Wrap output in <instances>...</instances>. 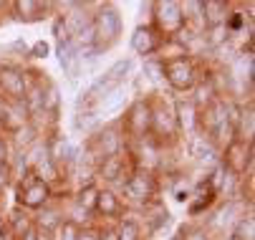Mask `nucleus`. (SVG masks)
Segmentation results:
<instances>
[{"instance_id":"obj_30","label":"nucleus","mask_w":255,"mask_h":240,"mask_svg":"<svg viewBox=\"0 0 255 240\" xmlns=\"http://www.w3.org/2000/svg\"><path fill=\"white\" fill-rule=\"evenodd\" d=\"M8 233V218L5 215H0V238H3Z\"/></svg>"},{"instance_id":"obj_17","label":"nucleus","mask_w":255,"mask_h":240,"mask_svg":"<svg viewBox=\"0 0 255 240\" xmlns=\"http://www.w3.org/2000/svg\"><path fill=\"white\" fill-rule=\"evenodd\" d=\"M174 117H177V126L179 134H195L197 131V107L192 104V99L177 101L174 104Z\"/></svg>"},{"instance_id":"obj_18","label":"nucleus","mask_w":255,"mask_h":240,"mask_svg":"<svg viewBox=\"0 0 255 240\" xmlns=\"http://www.w3.org/2000/svg\"><path fill=\"white\" fill-rule=\"evenodd\" d=\"M253 134H255L253 101H248V107H240V114H238V121H235V139L253 144Z\"/></svg>"},{"instance_id":"obj_20","label":"nucleus","mask_w":255,"mask_h":240,"mask_svg":"<svg viewBox=\"0 0 255 240\" xmlns=\"http://www.w3.org/2000/svg\"><path fill=\"white\" fill-rule=\"evenodd\" d=\"M114 228H117L119 240H144V228H141V223H139V220L122 218Z\"/></svg>"},{"instance_id":"obj_19","label":"nucleus","mask_w":255,"mask_h":240,"mask_svg":"<svg viewBox=\"0 0 255 240\" xmlns=\"http://www.w3.org/2000/svg\"><path fill=\"white\" fill-rule=\"evenodd\" d=\"M99 185L96 182H86L84 187H79L76 190V195H74V205L81 210V213H86V215H94V208H96V197H99Z\"/></svg>"},{"instance_id":"obj_16","label":"nucleus","mask_w":255,"mask_h":240,"mask_svg":"<svg viewBox=\"0 0 255 240\" xmlns=\"http://www.w3.org/2000/svg\"><path fill=\"white\" fill-rule=\"evenodd\" d=\"M66 218L63 208L61 205H56L53 200L48 205H43L41 210H35V218H33V228H38V230H46V233H53L58 228V223Z\"/></svg>"},{"instance_id":"obj_3","label":"nucleus","mask_w":255,"mask_h":240,"mask_svg":"<svg viewBox=\"0 0 255 240\" xmlns=\"http://www.w3.org/2000/svg\"><path fill=\"white\" fill-rule=\"evenodd\" d=\"M91 28H94V51L104 53V51L112 48L114 43H119L122 15L117 13V8L112 3H99V10L94 13Z\"/></svg>"},{"instance_id":"obj_25","label":"nucleus","mask_w":255,"mask_h":240,"mask_svg":"<svg viewBox=\"0 0 255 240\" xmlns=\"http://www.w3.org/2000/svg\"><path fill=\"white\" fill-rule=\"evenodd\" d=\"M13 182V167L8 164H0V192H5V187Z\"/></svg>"},{"instance_id":"obj_27","label":"nucleus","mask_w":255,"mask_h":240,"mask_svg":"<svg viewBox=\"0 0 255 240\" xmlns=\"http://www.w3.org/2000/svg\"><path fill=\"white\" fill-rule=\"evenodd\" d=\"M10 157V144H8V136L0 134V164H8Z\"/></svg>"},{"instance_id":"obj_10","label":"nucleus","mask_w":255,"mask_h":240,"mask_svg":"<svg viewBox=\"0 0 255 240\" xmlns=\"http://www.w3.org/2000/svg\"><path fill=\"white\" fill-rule=\"evenodd\" d=\"M25 71H20L18 66H0V96L13 101V104H20L25 96Z\"/></svg>"},{"instance_id":"obj_23","label":"nucleus","mask_w":255,"mask_h":240,"mask_svg":"<svg viewBox=\"0 0 255 240\" xmlns=\"http://www.w3.org/2000/svg\"><path fill=\"white\" fill-rule=\"evenodd\" d=\"M53 36H56L58 46H61V43H66V41H71V36H68V30H66L63 20H61V15H58V18L53 20Z\"/></svg>"},{"instance_id":"obj_7","label":"nucleus","mask_w":255,"mask_h":240,"mask_svg":"<svg viewBox=\"0 0 255 240\" xmlns=\"http://www.w3.org/2000/svg\"><path fill=\"white\" fill-rule=\"evenodd\" d=\"M162 63V79L174 89V91H192L200 74H197V63L190 56H177Z\"/></svg>"},{"instance_id":"obj_24","label":"nucleus","mask_w":255,"mask_h":240,"mask_svg":"<svg viewBox=\"0 0 255 240\" xmlns=\"http://www.w3.org/2000/svg\"><path fill=\"white\" fill-rule=\"evenodd\" d=\"M182 240H210V235L205 233V228H187V230H182Z\"/></svg>"},{"instance_id":"obj_13","label":"nucleus","mask_w":255,"mask_h":240,"mask_svg":"<svg viewBox=\"0 0 255 240\" xmlns=\"http://www.w3.org/2000/svg\"><path fill=\"white\" fill-rule=\"evenodd\" d=\"M53 8H56V3H35V0H15V3H10L13 15L23 23L43 20V18H48V13Z\"/></svg>"},{"instance_id":"obj_4","label":"nucleus","mask_w":255,"mask_h":240,"mask_svg":"<svg viewBox=\"0 0 255 240\" xmlns=\"http://www.w3.org/2000/svg\"><path fill=\"white\" fill-rule=\"evenodd\" d=\"M119 126H122V131H124V139L129 136L131 144L147 139L149 129H152V99H144V96L134 99L131 104L124 109Z\"/></svg>"},{"instance_id":"obj_29","label":"nucleus","mask_w":255,"mask_h":240,"mask_svg":"<svg viewBox=\"0 0 255 240\" xmlns=\"http://www.w3.org/2000/svg\"><path fill=\"white\" fill-rule=\"evenodd\" d=\"M46 53H48V46L46 43H35L33 51H30V56H35V58H43Z\"/></svg>"},{"instance_id":"obj_31","label":"nucleus","mask_w":255,"mask_h":240,"mask_svg":"<svg viewBox=\"0 0 255 240\" xmlns=\"http://www.w3.org/2000/svg\"><path fill=\"white\" fill-rule=\"evenodd\" d=\"M228 240H243V238H238V235H235V233H233V235H230V238H228Z\"/></svg>"},{"instance_id":"obj_12","label":"nucleus","mask_w":255,"mask_h":240,"mask_svg":"<svg viewBox=\"0 0 255 240\" xmlns=\"http://www.w3.org/2000/svg\"><path fill=\"white\" fill-rule=\"evenodd\" d=\"M94 213H96V215H104V218H109V220H122L124 213H127V205L122 202V197H119L117 190L101 187V190H99V197H96Z\"/></svg>"},{"instance_id":"obj_11","label":"nucleus","mask_w":255,"mask_h":240,"mask_svg":"<svg viewBox=\"0 0 255 240\" xmlns=\"http://www.w3.org/2000/svg\"><path fill=\"white\" fill-rule=\"evenodd\" d=\"M164 38L159 36V33L152 28V25H139L134 30V36H131V48L136 56H147V58H154L157 51L162 48Z\"/></svg>"},{"instance_id":"obj_8","label":"nucleus","mask_w":255,"mask_h":240,"mask_svg":"<svg viewBox=\"0 0 255 240\" xmlns=\"http://www.w3.org/2000/svg\"><path fill=\"white\" fill-rule=\"evenodd\" d=\"M131 169H134L131 154H129V149H124V152H119V154H112V157L101 159V162L96 164L94 172H96V177H99L101 182H106L109 190H117V187H122L124 180L131 175Z\"/></svg>"},{"instance_id":"obj_5","label":"nucleus","mask_w":255,"mask_h":240,"mask_svg":"<svg viewBox=\"0 0 255 240\" xmlns=\"http://www.w3.org/2000/svg\"><path fill=\"white\" fill-rule=\"evenodd\" d=\"M51 200H53V190L46 182H41L30 169H23V175L18 177V185H15V202L20 208L35 213L43 205H48Z\"/></svg>"},{"instance_id":"obj_9","label":"nucleus","mask_w":255,"mask_h":240,"mask_svg":"<svg viewBox=\"0 0 255 240\" xmlns=\"http://www.w3.org/2000/svg\"><path fill=\"white\" fill-rule=\"evenodd\" d=\"M223 167L238 180L253 172V144L233 139L223 147Z\"/></svg>"},{"instance_id":"obj_21","label":"nucleus","mask_w":255,"mask_h":240,"mask_svg":"<svg viewBox=\"0 0 255 240\" xmlns=\"http://www.w3.org/2000/svg\"><path fill=\"white\" fill-rule=\"evenodd\" d=\"M79 230H81L79 223L63 218V220L58 223V228L51 233V240H76V238H79Z\"/></svg>"},{"instance_id":"obj_14","label":"nucleus","mask_w":255,"mask_h":240,"mask_svg":"<svg viewBox=\"0 0 255 240\" xmlns=\"http://www.w3.org/2000/svg\"><path fill=\"white\" fill-rule=\"evenodd\" d=\"M200 10H202L205 30H207V28L225 25V20H228V15H230V3H225V0H202Z\"/></svg>"},{"instance_id":"obj_2","label":"nucleus","mask_w":255,"mask_h":240,"mask_svg":"<svg viewBox=\"0 0 255 240\" xmlns=\"http://www.w3.org/2000/svg\"><path fill=\"white\" fill-rule=\"evenodd\" d=\"M152 142L164 149V147H174L179 142V126H177V117H174V104L164 99H152V129H149Z\"/></svg>"},{"instance_id":"obj_15","label":"nucleus","mask_w":255,"mask_h":240,"mask_svg":"<svg viewBox=\"0 0 255 240\" xmlns=\"http://www.w3.org/2000/svg\"><path fill=\"white\" fill-rule=\"evenodd\" d=\"M129 71H131V58H119L112 68H106V74L101 79H96V81L101 84V89L106 94H112V91H117L124 84V79L129 76Z\"/></svg>"},{"instance_id":"obj_26","label":"nucleus","mask_w":255,"mask_h":240,"mask_svg":"<svg viewBox=\"0 0 255 240\" xmlns=\"http://www.w3.org/2000/svg\"><path fill=\"white\" fill-rule=\"evenodd\" d=\"M99 230H101L99 225H81L76 240H99Z\"/></svg>"},{"instance_id":"obj_1","label":"nucleus","mask_w":255,"mask_h":240,"mask_svg":"<svg viewBox=\"0 0 255 240\" xmlns=\"http://www.w3.org/2000/svg\"><path fill=\"white\" fill-rule=\"evenodd\" d=\"M122 190V202L127 208H147L149 202H154L157 192H159V182H157V175L154 172H147V169H139L134 167L131 175L124 180V185L119 187Z\"/></svg>"},{"instance_id":"obj_22","label":"nucleus","mask_w":255,"mask_h":240,"mask_svg":"<svg viewBox=\"0 0 255 240\" xmlns=\"http://www.w3.org/2000/svg\"><path fill=\"white\" fill-rule=\"evenodd\" d=\"M238 238L243 240H255V220H253V213L243 215L238 223H235V230H233Z\"/></svg>"},{"instance_id":"obj_6","label":"nucleus","mask_w":255,"mask_h":240,"mask_svg":"<svg viewBox=\"0 0 255 240\" xmlns=\"http://www.w3.org/2000/svg\"><path fill=\"white\" fill-rule=\"evenodd\" d=\"M152 28L159 33V36L167 38H177L182 30L187 28L185 13H182V3H174V0H162V3H152Z\"/></svg>"},{"instance_id":"obj_28","label":"nucleus","mask_w":255,"mask_h":240,"mask_svg":"<svg viewBox=\"0 0 255 240\" xmlns=\"http://www.w3.org/2000/svg\"><path fill=\"white\" fill-rule=\"evenodd\" d=\"M99 240H119L117 228H114V225H106V228H101V230H99Z\"/></svg>"}]
</instances>
